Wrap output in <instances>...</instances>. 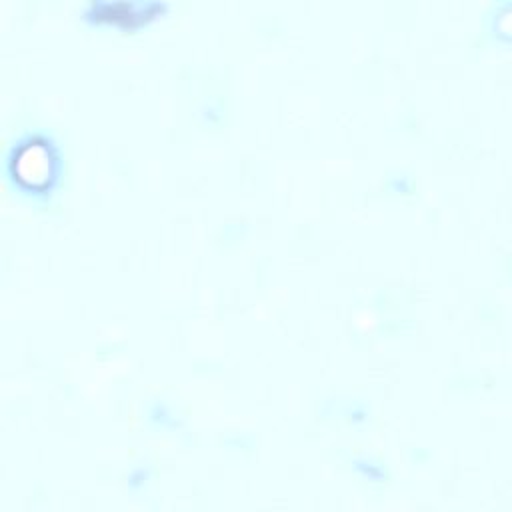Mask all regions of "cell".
<instances>
[{"label": "cell", "mask_w": 512, "mask_h": 512, "mask_svg": "<svg viewBox=\"0 0 512 512\" xmlns=\"http://www.w3.org/2000/svg\"><path fill=\"white\" fill-rule=\"evenodd\" d=\"M10 174L26 192H50L60 174V154L56 144L40 134L20 140L10 156Z\"/></svg>", "instance_id": "obj_1"}]
</instances>
